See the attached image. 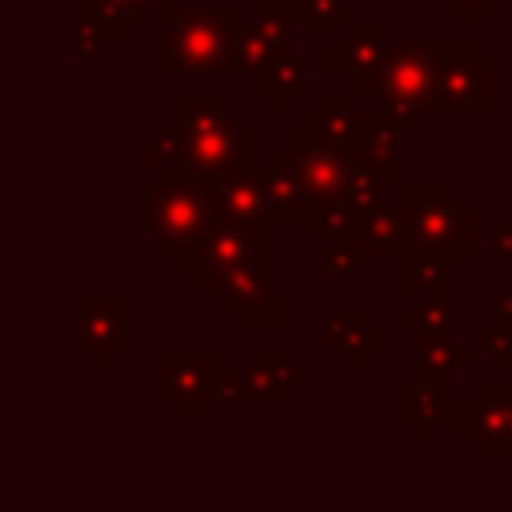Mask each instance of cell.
<instances>
[{
  "mask_svg": "<svg viewBox=\"0 0 512 512\" xmlns=\"http://www.w3.org/2000/svg\"><path fill=\"white\" fill-rule=\"evenodd\" d=\"M144 220H148V236L160 244V252L180 264L216 228L212 176H200L192 168L160 172V180L144 188Z\"/></svg>",
  "mask_w": 512,
  "mask_h": 512,
  "instance_id": "1",
  "label": "cell"
},
{
  "mask_svg": "<svg viewBox=\"0 0 512 512\" xmlns=\"http://www.w3.org/2000/svg\"><path fill=\"white\" fill-rule=\"evenodd\" d=\"M164 16V52L160 68L168 76H196V72H216L228 76V56L232 40L240 28V8L232 0L224 4H160Z\"/></svg>",
  "mask_w": 512,
  "mask_h": 512,
  "instance_id": "2",
  "label": "cell"
},
{
  "mask_svg": "<svg viewBox=\"0 0 512 512\" xmlns=\"http://www.w3.org/2000/svg\"><path fill=\"white\" fill-rule=\"evenodd\" d=\"M456 40H396L384 56V64L376 68V88L372 96L380 100V108L396 120L400 132H416L424 112L432 108V92H436V76L444 68V60L456 52Z\"/></svg>",
  "mask_w": 512,
  "mask_h": 512,
  "instance_id": "3",
  "label": "cell"
},
{
  "mask_svg": "<svg viewBox=\"0 0 512 512\" xmlns=\"http://www.w3.org/2000/svg\"><path fill=\"white\" fill-rule=\"evenodd\" d=\"M180 136H184L188 168L200 176L216 180L228 168L256 164V136L212 92L180 96Z\"/></svg>",
  "mask_w": 512,
  "mask_h": 512,
  "instance_id": "4",
  "label": "cell"
},
{
  "mask_svg": "<svg viewBox=\"0 0 512 512\" xmlns=\"http://www.w3.org/2000/svg\"><path fill=\"white\" fill-rule=\"evenodd\" d=\"M400 208L408 216L412 244L452 252L456 260L476 252V212L452 184H400Z\"/></svg>",
  "mask_w": 512,
  "mask_h": 512,
  "instance_id": "5",
  "label": "cell"
},
{
  "mask_svg": "<svg viewBox=\"0 0 512 512\" xmlns=\"http://www.w3.org/2000/svg\"><path fill=\"white\" fill-rule=\"evenodd\" d=\"M272 224L276 220H216L204 244L180 260V272L192 276L196 292L212 296L216 280L232 268H272Z\"/></svg>",
  "mask_w": 512,
  "mask_h": 512,
  "instance_id": "6",
  "label": "cell"
},
{
  "mask_svg": "<svg viewBox=\"0 0 512 512\" xmlns=\"http://www.w3.org/2000/svg\"><path fill=\"white\" fill-rule=\"evenodd\" d=\"M160 360H164L160 396L180 408V420L196 424L204 404L236 400L240 368L224 364L216 348H164Z\"/></svg>",
  "mask_w": 512,
  "mask_h": 512,
  "instance_id": "7",
  "label": "cell"
},
{
  "mask_svg": "<svg viewBox=\"0 0 512 512\" xmlns=\"http://www.w3.org/2000/svg\"><path fill=\"white\" fill-rule=\"evenodd\" d=\"M452 436L480 460H512V384H476L472 400L456 404Z\"/></svg>",
  "mask_w": 512,
  "mask_h": 512,
  "instance_id": "8",
  "label": "cell"
},
{
  "mask_svg": "<svg viewBox=\"0 0 512 512\" xmlns=\"http://www.w3.org/2000/svg\"><path fill=\"white\" fill-rule=\"evenodd\" d=\"M320 44H324L328 76H340L348 96H372L376 68L384 64V56L392 48L388 36H384V24H376V20H344L340 32H332Z\"/></svg>",
  "mask_w": 512,
  "mask_h": 512,
  "instance_id": "9",
  "label": "cell"
},
{
  "mask_svg": "<svg viewBox=\"0 0 512 512\" xmlns=\"http://www.w3.org/2000/svg\"><path fill=\"white\" fill-rule=\"evenodd\" d=\"M128 340V300L120 292H76L72 296V344L88 352L96 368L112 364Z\"/></svg>",
  "mask_w": 512,
  "mask_h": 512,
  "instance_id": "10",
  "label": "cell"
},
{
  "mask_svg": "<svg viewBox=\"0 0 512 512\" xmlns=\"http://www.w3.org/2000/svg\"><path fill=\"white\" fill-rule=\"evenodd\" d=\"M436 112H488L492 108V60L476 52L468 36H460L456 52L444 60L432 92Z\"/></svg>",
  "mask_w": 512,
  "mask_h": 512,
  "instance_id": "11",
  "label": "cell"
},
{
  "mask_svg": "<svg viewBox=\"0 0 512 512\" xmlns=\"http://www.w3.org/2000/svg\"><path fill=\"white\" fill-rule=\"evenodd\" d=\"M288 144L300 152L304 164V184H308V208L312 204H348V180H352V152L316 140L308 128H296Z\"/></svg>",
  "mask_w": 512,
  "mask_h": 512,
  "instance_id": "12",
  "label": "cell"
},
{
  "mask_svg": "<svg viewBox=\"0 0 512 512\" xmlns=\"http://www.w3.org/2000/svg\"><path fill=\"white\" fill-rule=\"evenodd\" d=\"M312 384V368L296 364L288 348H260L244 368H240V404H284L292 400L296 388Z\"/></svg>",
  "mask_w": 512,
  "mask_h": 512,
  "instance_id": "13",
  "label": "cell"
},
{
  "mask_svg": "<svg viewBox=\"0 0 512 512\" xmlns=\"http://www.w3.org/2000/svg\"><path fill=\"white\" fill-rule=\"evenodd\" d=\"M348 152H352L356 164H364L368 172H376L388 188H400V184H404V168H400V128H396V120H392L384 108L360 112L356 140H352Z\"/></svg>",
  "mask_w": 512,
  "mask_h": 512,
  "instance_id": "14",
  "label": "cell"
},
{
  "mask_svg": "<svg viewBox=\"0 0 512 512\" xmlns=\"http://www.w3.org/2000/svg\"><path fill=\"white\" fill-rule=\"evenodd\" d=\"M212 204H216V220H276L264 164L220 172L212 180Z\"/></svg>",
  "mask_w": 512,
  "mask_h": 512,
  "instance_id": "15",
  "label": "cell"
},
{
  "mask_svg": "<svg viewBox=\"0 0 512 512\" xmlns=\"http://www.w3.org/2000/svg\"><path fill=\"white\" fill-rule=\"evenodd\" d=\"M456 404H460L456 400V384H444V380L420 376L416 384L400 388V420L416 424V432L424 440H436L444 428H452Z\"/></svg>",
  "mask_w": 512,
  "mask_h": 512,
  "instance_id": "16",
  "label": "cell"
},
{
  "mask_svg": "<svg viewBox=\"0 0 512 512\" xmlns=\"http://www.w3.org/2000/svg\"><path fill=\"white\" fill-rule=\"evenodd\" d=\"M264 180H268V196H272V216L280 220H304L308 216V184H304V164L300 152L292 144L272 148V156L264 160Z\"/></svg>",
  "mask_w": 512,
  "mask_h": 512,
  "instance_id": "17",
  "label": "cell"
},
{
  "mask_svg": "<svg viewBox=\"0 0 512 512\" xmlns=\"http://www.w3.org/2000/svg\"><path fill=\"white\" fill-rule=\"evenodd\" d=\"M400 292L404 296H456V256L440 248L408 244L400 256Z\"/></svg>",
  "mask_w": 512,
  "mask_h": 512,
  "instance_id": "18",
  "label": "cell"
},
{
  "mask_svg": "<svg viewBox=\"0 0 512 512\" xmlns=\"http://www.w3.org/2000/svg\"><path fill=\"white\" fill-rule=\"evenodd\" d=\"M356 244L364 252V260H384V256H404V248L412 244V232H408V216L404 208H392V204H376L372 212L356 216Z\"/></svg>",
  "mask_w": 512,
  "mask_h": 512,
  "instance_id": "19",
  "label": "cell"
},
{
  "mask_svg": "<svg viewBox=\"0 0 512 512\" xmlns=\"http://www.w3.org/2000/svg\"><path fill=\"white\" fill-rule=\"evenodd\" d=\"M324 344L336 348L348 368H360L368 360V352H376L384 344V332H376L360 308H336L324 316Z\"/></svg>",
  "mask_w": 512,
  "mask_h": 512,
  "instance_id": "20",
  "label": "cell"
},
{
  "mask_svg": "<svg viewBox=\"0 0 512 512\" xmlns=\"http://www.w3.org/2000/svg\"><path fill=\"white\" fill-rule=\"evenodd\" d=\"M220 312L228 316H244V312H256L264 308L272 296H276V280H272V268H232L216 280L212 288Z\"/></svg>",
  "mask_w": 512,
  "mask_h": 512,
  "instance_id": "21",
  "label": "cell"
},
{
  "mask_svg": "<svg viewBox=\"0 0 512 512\" xmlns=\"http://www.w3.org/2000/svg\"><path fill=\"white\" fill-rule=\"evenodd\" d=\"M248 80H252L256 92H264L272 100V112H288L296 104V96L304 92V84H308V64L296 52H284Z\"/></svg>",
  "mask_w": 512,
  "mask_h": 512,
  "instance_id": "22",
  "label": "cell"
},
{
  "mask_svg": "<svg viewBox=\"0 0 512 512\" xmlns=\"http://www.w3.org/2000/svg\"><path fill=\"white\" fill-rule=\"evenodd\" d=\"M476 348H460L456 336H424L420 348H416V364H420V376L428 380H444V384H456V376L464 368L476 364Z\"/></svg>",
  "mask_w": 512,
  "mask_h": 512,
  "instance_id": "23",
  "label": "cell"
},
{
  "mask_svg": "<svg viewBox=\"0 0 512 512\" xmlns=\"http://www.w3.org/2000/svg\"><path fill=\"white\" fill-rule=\"evenodd\" d=\"M356 124H360V112L348 104V92H328L324 104L308 116V132L324 144H336V148H352Z\"/></svg>",
  "mask_w": 512,
  "mask_h": 512,
  "instance_id": "24",
  "label": "cell"
},
{
  "mask_svg": "<svg viewBox=\"0 0 512 512\" xmlns=\"http://www.w3.org/2000/svg\"><path fill=\"white\" fill-rule=\"evenodd\" d=\"M400 328L416 340L424 336H456V296H420L400 312Z\"/></svg>",
  "mask_w": 512,
  "mask_h": 512,
  "instance_id": "25",
  "label": "cell"
},
{
  "mask_svg": "<svg viewBox=\"0 0 512 512\" xmlns=\"http://www.w3.org/2000/svg\"><path fill=\"white\" fill-rule=\"evenodd\" d=\"M276 56H284L264 32H260V24L248 16V20H240V28H236V40H232V56H228V76H256L260 68H268Z\"/></svg>",
  "mask_w": 512,
  "mask_h": 512,
  "instance_id": "26",
  "label": "cell"
},
{
  "mask_svg": "<svg viewBox=\"0 0 512 512\" xmlns=\"http://www.w3.org/2000/svg\"><path fill=\"white\" fill-rule=\"evenodd\" d=\"M108 40H112V36L104 32V24H100V16H96L92 0L72 4V52H76V56H84V60H96V56L104 52V44H108Z\"/></svg>",
  "mask_w": 512,
  "mask_h": 512,
  "instance_id": "27",
  "label": "cell"
},
{
  "mask_svg": "<svg viewBox=\"0 0 512 512\" xmlns=\"http://www.w3.org/2000/svg\"><path fill=\"white\" fill-rule=\"evenodd\" d=\"M292 8H296L300 24L312 32V40H316V44H320V40H328V36L348 20L344 0H292Z\"/></svg>",
  "mask_w": 512,
  "mask_h": 512,
  "instance_id": "28",
  "label": "cell"
},
{
  "mask_svg": "<svg viewBox=\"0 0 512 512\" xmlns=\"http://www.w3.org/2000/svg\"><path fill=\"white\" fill-rule=\"evenodd\" d=\"M304 224H308V236L312 240H324L328 244V240L348 236L356 228V212L348 204H312L308 216H304Z\"/></svg>",
  "mask_w": 512,
  "mask_h": 512,
  "instance_id": "29",
  "label": "cell"
},
{
  "mask_svg": "<svg viewBox=\"0 0 512 512\" xmlns=\"http://www.w3.org/2000/svg\"><path fill=\"white\" fill-rule=\"evenodd\" d=\"M152 4H164V0H92L96 16L112 40H120L128 32V24H140Z\"/></svg>",
  "mask_w": 512,
  "mask_h": 512,
  "instance_id": "30",
  "label": "cell"
},
{
  "mask_svg": "<svg viewBox=\"0 0 512 512\" xmlns=\"http://www.w3.org/2000/svg\"><path fill=\"white\" fill-rule=\"evenodd\" d=\"M144 164H148V168H156V172H176V168H188L180 128H156V132L148 136Z\"/></svg>",
  "mask_w": 512,
  "mask_h": 512,
  "instance_id": "31",
  "label": "cell"
},
{
  "mask_svg": "<svg viewBox=\"0 0 512 512\" xmlns=\"http://www.w3.org/2000/svg\"><path fill=\"white\" fill-rule=\"evenodd\" d=\"M236 328L240 332H288L292 328V296L276 288V296L264 308L236 316Z\"/></svg>",
  "mask_w": 512,
  "mask_h": 512,
  "instance_id": "32",
  "label": "cell"
},
{
  "mask_svg": "<svg viewBox=\"0 0 512 512\" xmlns=\"http://www.w3.org/2000/svg\"><path fill=\"white\" fill-rule=\"evenodd\" d=\"M472 348L484 352L492 368H508L512 364V328L500 320H488L484 328L472 332Z\"/></svg>",
  "mask_w": 512,
  "mask_h": 512,
  "instance_id": "33",
  "label": "cell"
},
{
  "mask_svg": "<svg viewBox=\"0 0 512 512\" xmlns=\"http://www.w3.org/2000/svg\"><path fill=\"white\" fill-rule=\"evenodd\" d=\"M384 180L376 176V172H368L364 164H356L352 168V180H348V208L356 212V216H364V212H372L376 204H384Z\"/></svg>",
  "mask_w": 512,
  "mask_h": 512,
  "instance_id": "34",
  "label": "cell"
},
{
  "mask_svg": "<svg viewBox=\"0 0 512 512\" xmlns=\"http://www.w3.org/2000/svg\"><path fill=\"white\" fill-rule=\"evenodd\" d=\"M360 264H364V252L356 244V232L328 240V252H324V272L328 276H356Z\"/></svg>",
  "mask_w": 512,
  "mask_h": 512,
  "instance_id": "35",
  "label": "cell"
},
{
  "mask_svg": "<svg viewBox=\"0 0 512 512\" xmlns=\"http://www.w3.org/2000/svg\"><path fill=\"white\" fill-rule=\"evenodd\" d=\"M420 4H436V0H420ZM496 4H504V0H452V16L464 24H476V20L484 24Z\"/></svg>",
  "mask_w": 512,
  "mask_h": 512,
  "instance_id": "36",
  "label": "cell"
},
{
  "mask_svg": "<svg viewBox=\"0 0 512 512\" xmlns=\"http://www.w3.org/2000/svg\"><path fill=\"white\" fill-rule=\"evenodd\" d=\"M488 248H492V256L512 260V220H504V224H496V228L488 232Z\"/></svg>",
  "mask_w": 512,
  "mask_h": 512,
  "instance_id": "37",
  "label": "cell"
},
{
  "mask_svg": "<svg viewBox=\"0 0 512 512\" xmlns=\"http://www.w3.org/2000/svg\"><path fill=\"white\" fill-rule=\"evenodd\" d=\"M488 320H500V324L512 328V288H504L500 296H492V304H488Z\"/></svg>",
  "mask_w": 512,
  "mask_h": 512,
  "instance_id": "38",
  "label": "cell"
}]
</instances>
